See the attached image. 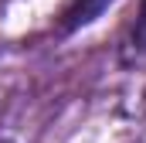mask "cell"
Segmentation results:
<instances>
[{"mask_svg": "<svg viewBox=\"0 0 146 143\" xmlns=\"http://www.w3.org/2000/svg\"><path fill=\"white\" fill-rule=\"evenodd\" d=\"M115 0H68L65 14H61V31L72 34V31H82L88 27L92 21H99L106 10H109Z\"/></svg>", "mask_w": 146, "mask_h": 143, "instance_id": "cell-1", "label": "cell"}, {"mask_svg": "<svg viewBox=\"0 0 146 143\" xmlns=\"http://www.w3.org/2000/svg\"><path fill=\"white\" fill-rule=\"evenodd\" d=\"M133 44L146 51V0H143V10H139V21H136V27H133Z\"/></svg>", "mask_w": 146, "mask_h": 143, "instance_id": "cell-2", "label": "cell"}, {"mask_svg": "<svg viewBox=\"0 0 146 143\" xmlns=\"http://www.w3.org/2000/svg\"><path fill=\"white\" fill-rule=\"evenodd\" d=\"M0 143H14V140H7V136H3V140H0Z\"/></svg>", "mask_w": 146, "mask_h": 143, "instance_id": "cell-3", "label": "cell"}]
</instances>
